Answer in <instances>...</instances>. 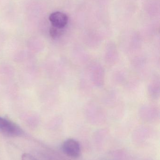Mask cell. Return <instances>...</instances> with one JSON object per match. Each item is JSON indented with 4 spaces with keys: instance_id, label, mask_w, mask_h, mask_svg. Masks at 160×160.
<instances>
[{
    "instance_id": "6da1fadb",
    "label": "cell",
    "mask_w": 160,
    "mask_h": 160,
    "mask_svg": "<svg viewBox=\"0 0 160 160\" xmlns=\"http://www.w3.org/2000/svg\"><path fill=\"white\" fill-rule=\"evenodd\" d=\"M0 132L8 137H19L23 135V131L10 120L0 117Z\"/></svg>"
},
{
    "instance_id": "7a4b0ae2",
    "label": "cell",
    "mask_w": 160,
    "mask_h": 160,
    "mask_svg": "<svg viewBox=\"0 0 160 160\" xmlns=\"http://www.w3.org/2000/svg\"><path fill=\"white\" fill-rule=\"evenodd\" d=\"M62 148L64 153L70 158H78L80 155V145L78 141L74 139L66 140L63 143Z\"/></svg>"
},
{
    "instance_id": "3957f363",
    "label": "cell",
    "mask_w": 160,
    "mask_h": 160,
    "mask_svg": "<svg viewBox=\"0 0 160 160\" xmlns=\"http://www.w3.org/2000/svg\"><path fill=\"white\" fill-rule=\"evenodd\" d=\"M49 20L52 26L62 29L66 26L69 19L68 17L65 13L60 11H56L50 15Z\"/></svg>"
},
{
    "instance_id": "277c9868",
    "label": "cell",
    "mask_w": 160,
    "mask_h": 160,
    "mask_svg": "<svg viewBox=\"0 0 160 160\" xmlns=\"http://www.w3.org/2000/svg\"><path fill=\"white\" fill-rule=\"evenodd\" d=\"M61 30V29H58V28H55V27L52 26L50 29L49 31L50 36L54 39L59 37L62 33V31Z\"/></svg>"
},
{
    "instance_id": "5b68a950",
    "label": "cell",
    "mask_w": 160,
    "mask_h": 160,
    "mask_svg": "<svg viewBox=\"0 0 160 160\" xmlns=\"http://www.w3.org/2000/svg\"><path fill=\"white\" fill-rule=\"evenodd\" d=\"M22 160H37L34 156L28 153H24L21 157Z\"/></svg>"
}]
</instances>
